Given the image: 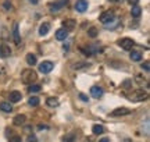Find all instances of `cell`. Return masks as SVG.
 Masks as SVG:
<instances>
[{
	"label": "cell",
	"mask_w": 150,
	"mask_h": 142,
	"mask_svg": "<svg viewBox=\"0 0 150 142\" xmlns=\"http://www.w3.org/2000/svg\"><path fill=\"white\" fill-rule=\"evenodd\" d=\"M131 100H134V102H142V100H145L147 99V92L143 91V89H136L132 92V95L129 96Z\"/></svg>",
	"instance_id": "1"
},
{
	"label": "cell",
	"mask_w": 150,
	"mask_h": 142,
	"mask_svg": "<svg viewBox=\"0 0 150 142\" xmlns=\"http://www.w3.org/2000/svg\"><path fill=\"white\" fill-rule=\"evenodd\" d=\"M21 78H22V81L25 82V84H31V82L36 81L38 75H36V72H35L33 70H24Z\"/></svg>",
	"instance_id": "2"
},
{
	"label": "cell",
	"mask_w": 150,
	"mask_h": 142,
	"mask_svg": "<svg viewBox=\"0 0 150 142\" xmlns=\"http://www.w3.org/2000/svg\"><path fill=\"white\" fill-rule=\"evenodd\" d=\"M117 45L124 50H131L132 48H134V40H132L131 38H122V39L118 40Z\"/></svg>",
	"instance_id": "3"
},
{
	"label": "cell",
	"mask_w": 150,
	"mask_h": 142,
	"mask_svg": "<svg viewBox=\"0 0 150 142\" xmlns=\"http://www.w3.org/2000/svg\"><path fill=\"white\" fill-rule=\"evenodd\" d=\"M115 20V16H114V13L112 11H104L102 16H100V22L102 24H110L111 21H114Z\"/></svg>",
	"instance_id": "4"
},
{
	"label": "cell",
	"mask_w": 150,
	"mask_h": 142,
	"mask_svg": "<svg viewBox=\"0 0 150 142\" xmlns=\"http://www.w3.org/2000/svg\"><path fill=\"white\" fill-rule=\"evenodd\" d=\"M67 3H68V0H56L53 3H50L49 9H50V11H59V10H61Z\"/></svg>",
	"instance_id": "5"
},
{
	"label": "cell",
	"mask_w": 150,
	"mask_h": 142,
	"mask_svg": "<svg viewBox=\"0 0 150 142\" xmlns=\"http://www.w3.org/2000/svg\"><path fill=\"white\" fill-rule=\"evenodd\" d=\"M53 67H54V64L52 61H43V63L39 64V71L43 72V74H49L50 71L53 70Z\"/></svg>",
	"instance_id": "6"
},
{
	"label": "cell",
	"mask_w": 150,
	"mask_h": 142,
	"mask_svg": "<svg viewBox=\"0 0 150 142\" xmlns=\"http://www.w3.org/2000/svg\"><path fill=\"white\" fill-rule=\"evenodd\" d=\"M131 113V110L127 109V107H118V109L112 110L111 113H110V116L111 117H121V116H127Z\"/></svg>",
	"instance_id": "7"
},
{
	"label": "cell",
	"mask_w": 150,
	"mask_h": 142,
	"mask_svg": "<svg viewBox=\"0 0 150 142\" xmlns=\"http://www.w3.org/2000/svg\"><path fill=\"white\" fill-rule=\"evenodd\" d=\"M88 6H89V3H88L86 0H76L75 10L78 11V13H85V11L88 10Z\"/></svg>",
	"instance_id": "8"
},
{
	"label": "cell",
	"mask_w": 150,
	"mask_h": 142,
	"mask_svg": "<svg viewBox=\"0 0 150 142\" xmlns=\"http://www.w3.org/2000/svg\"><path fill=\"white\" fill-rule=\"evenodd\" d=\"M91 95H92V98L100 99L103 96V88H100V87H92L91 88Z\"/></svg>",
	"instance_id": "9"
},
{
	"label": "cell",
	"mask_w": 150,
	"mask_h": 142,
	"mask_svg": "<svg viewBox=\"0 0 150 142\" xmlns=\"http://www.w3.org/2000/svg\"><path fill=\"white\" fill-rule=\"evenodd\" d=\"M67 38H68V31L65 28H61V29H59L56 32V39L57 40H65Z\"/></svg>",
	"instance_id": "10"
},
{
	"label": "cell",
	"mask_w": 150,
	"mask_h": 142,
	"mask_svg": "<svg viewBox=\"0 0 150 142\" xmlns=\"http://www.w3.org/2000/svg\"><path fill=\"white\" fill-rule=\"evenodd\" d=\"M11 55V49L10 46H7V45H0V57H7V56Z\"/></svg>",
	"instance_id": "11"
},
{
	"label": "cell",
	"mask_w": 150,
	"mask_h": 142,
	"mask_svg": "<svg viewBox=\"0 0 150 142\" xmlns=\"http://www.w3.org/2000/svg\"><path fill=\"white\" fill-rule=\"evenodd\" d=\"M10 102L11 103H16V102H20L22 99V95H21V92H18V91H14V92H11L10 93Z\"/></svg>",
	"instance_id": "12"
},
{
	"label": "cell",
	"mask_w": 150,
	"mask_h": 142,
	"mask_svg": "<svg viewBox=\"0 0 150 142\" xmlns=\"http://www.w3.org/2000/svg\"><path fill=\"white\" fill-rule=\"evenodd\" d=\"M49 31H50V24H49V22H43L42 25L39 27V35H40V36L47 35Z\"/></svg>",
	"instance_id": "13"
},
{
	"label": "cell",
	"mask_w": 150,
	"mask_h": 142,
	"mask_svg": "<svg viewBox=\"0 0 150 142\" xmlns=\"http://www.w3.org/2000/svg\"><path fill=\"white\" fill-rule=\"evenodd\" d=\"M140 14H142V9H140L139 6H132V10H131V16L134 17V18H139Z\"/></svg>",
	"instance_id": "14"
},
{
	"label": "cell",
	"mask_w": 150,
	"mask_h": 142,
	"mask_svg": "<svg viewBox=\"0 0 150 142\" xmlns=\"http://www.w3.org/2000/svg\"><path fill=\"white\" fill-rule=\"evenodd\" d=\"M25 120H27V117L24 114H18L14 117V124H16V126H22V124L25 123Z\"/></svg>",
	"instance_id": "15"
},
{
	"label": "cell",
	"mask_w": 150,
	"mask_h": 142,
	"mask_svg": "<svg viewBox=\"0 0 150 142\" xmlns=\"http://www.w3.org/2000/svg\"><path fill=\"white\" fill-rule=\"evenodd\" d=\"M13 32H14V42H16V45H20L21 38H20V33H18V24H14Z\"/></svg>",
	"instance_id": "16"
},
{
	"label": "cell",
	"mask_w": 150,
	"mask_h": 142,
	"mask_svg": "<svg viewBox=\"0 0 150 142\" xmlns=\"http://www.w3.org/2000/svg\"><path fill=\"white\" fill-rule=\"evenodd\" d=\"M92 131H93L95 135H99V134H103V132H104V127H103L102 124H95V126L92 127Z\"/></svg>",
	"instance_id": "17"
},
{
	"label": "cell",
	"mask_w": 150,
	"mask_h": 142,
	"mask_svg": "<svg viewBox=\"0 0 150 142\" xmlns=\"http://www.w3.org/2000/svg\"><path fill=\"white\" fill-rule=\"evenodd\" d=\"M131 60L132 61H140L142 60L140 52H138V50H132V52H131Z\"/></svg>",
	"instance_id": "18"
},
{
	"label": "cell",
	"mask_w": 150,
	"mask_h": 142,
	"mask_svg": "<svg viewBox=\"0 0 150 142\" xmlns=\"http://www.w3.org/2000/svg\"><path fill=\"white\" fill-rule=\"evenodd\" d=\"M46 104L50 106V107H57V106H59V99L57 98H47Z\"/></svg>",
	"instance_id": "19"
},
{
	"label": "cell",
	"mask_w": 150,
	"mask_h": 142,
	"mask_svg": "<svg viewBox=\"0 0 150 142\" xmlns=\"http://www.w3.org/2000/svg\"><path fill=\"white\" fill-rule=\"evenodd\" d=\"M27 63L29 66H35V64H36V56L32 55V53L27 55Z\"/></svg>",
	"instance_id": "20"
},
{
	"label": "cell",
	"mask_w": 150,
	"mask_h": 142,
	"mask_svg": "<svg viewBox=\"0 0 150 142\" xmlns=\"http://www.w3.org/2000/svg\"><path fill=\"white\" fill-rule=\"evenodd\" d=\"M0 109L6 111V113H10L11 110H13V106L10 103H7V102H3V103H0Z\"/></svg>",
	"instance_id": "21"
},
{
	"label": "cell",
	"mask_w": 150,
	"mask_h": 142,
	"mask_svg": "<svg viewBox=\"0 0 150 142\" xmlns=\"http://www.w3.org/2000/svg\"><path fill=\"white\" fill-rule=\"evenodd\" d=\"M75 25H76L75 20H65V21H63V27H67V28H70V29H72Z\"/></svg>",
	"instance_id": "22"
},
{
	"label": "cell",
	"mask_w": 150,
	"mask_h": 142,
	"mask_svg": "<svg viewBox=\"0 0 150 142\" xmlns=\"http://www.w3.org/2000/svg\"><path fill=\"white\" fill-rule=\"evenodd\" d=\"M39 103H40V100H39V98H36V96H31V98L28 99V104H29V106H33V107H35V106H38Z\"/></svg>",
	"instance_id": "23"
},
{
	"label": "cell",
	"mask_w": 150,
	"mask_h": 142,
	"mask_svg": "<svg viewBox=\"0 0 150 142\" xmlns=\"http://www.w3.org/2000/svg\"><path fill=\"white\" fill-rule=\"evenodd\" d=\"M88 35H89L91 38H96L97 36V29L95 27H91L89 28V31H88Z\"/></svg>",
	"instance_id": "24"
},
{
	"label": "cell",
	"mask_w": 150,
	"mask_h": 142,
	"mask_svg": "<svg viewBox=\"0 0 150 142\" xmlns=\"http://www.w3.org/2000/svg\"><path fill=\"white\" fill-rule=\"evenodd\" d=\"M75 141V135L74 134H68V135H65L63 142H74Z\"/></svg>",
	"instance_id": "25"
},
{
	"label": "cell",
	"mask_w": 150,
	"mask_h": 142,
	"mask_svg": "<svg viewBox=\"0 0 150 142\" xmlns=\"http://www.w3.org/2000/svg\"><path fill=\"white\" fill-rule=\"evenodd\" d=\"M28 91L32 93V92H39L40 91V85H31V87L28 88Z\"/></svg>",
	"instance_id": "26"
},
{
	"label": "cell",
	"mask_w": 150,
	"mask_h": 142,
	"mask_svg": "<svg viewBox=\"0 0 150 142\" xmlns=\"http://www.w3.org/2000/svg\"><path fill=\"white\" fill-rule=\"evenodd\" d=\"M142 70H145L146 72H149V70H150V63L149 61H145V63L142 64Z\"/></svg>",
	"instance_id": "27"
},
{
	"label": "cell",
	"mask_w": 150,
	"mask_h": 142,
	"mask_svg": "<svg viewBox=\"0 0 150 142\" xmlns=\"http://www.w3.org/2000/svg\"><path fill=\"white\" fill-rule=\"evenodd\" d=\"M8 142H22V139H21V137H13V138H10L8 139Z\"/></svg>",
	"instance_id": "28"
},
{
	"label": "cell",
	"mask_w": 150,
	"mask_h": 142,
	"mask_svg": "<svg viewBox=\"0 0 150 142\" xmlns=\"http://www.w3.org/2000/svg\"><path fill=\"white\" fill-rule=\"evenodd\" d=\"M28 142H38V138L35 137V135H29V138H28Z\"/></svg>",
	"instance_id": "29"
},
{
	"label": "cell",
	"mask_w": 150,
	"mask_h": 142,
	"mask_svg": "<svg viewBox=\"0 0 150 142\" xmlns=\"http://www.w3.org/2000/svg\"><path fill=\"white\" fill-rule=\"evenodd\" d=\"M79 98L82 99V100H83V102H88V100H89V98H88V96H85V95H83V93H79Z\"/></svg>",
	"instance_id": "30"
},
{
	"label": "cell",
	"mask_w": 150,
	"mask_h": 142,
	"mask_svg": "<svg viewBox=\"0 0 150 142\" xmlns=\"http://www.w3.org/2000/svg\"><path fill=\"white\" fill-rule=\"evenodd\" d=\"M3 7H4L6 10H8V9H11V3L10 1H6L4 4H3Z\"/></svg>",
	"instance_id": "31"
},
{
	"label": "cell",
	"mask_w": 150,
	"mask_h": 142,
	"mask_svg": "<svg viewBox=\"0 0 150 142\" xmlns=\"http://www.w3.org/2000/svg\"><path fill=\"white\" fill-rule=\"evenodd\" d=\"M128 3L131 6H136L138 3H139V0H128Z\"/></svg>",
	"instance_id": "32"
},
{
	"label": "cell",
	"mask_w": 150,
	"mask_h": 142,
	"mask_svg": "<svg viewBox=\"0 0 150 142\" xmlns=\"http://www.w3.org/2000/svg\"><path fill=\"white\" fill-rule=\"evenodd\" d=\"M38 130H39V131H43V130H47V126H43V124H40V126L38 127Z\"/></svg>",
	"instance_id": "33"
},
{
	"label": "cell",
	"mask_w": 150,
	"mask_h": 142,
	"mask_svg": "<svg viewBox=\"0 0 150 142\" xmlns=\"http://www.w3.org/2000/svg\"><path fill=\"white\" fill-rule=\"evenodd\" d=\"M131 87V81H129V80H127V81L124 82V88H129Z\"/></svg>",
	"instance_id": "34"
},
{
	"label": "cell",
	"mask_w": 150,
	"mask_h": 142,
	"mask_svg": "<svg viewBox=\"0 0 150 142\" xmlns=\"http://www.w3.org/2000/svg\"><path fill=\"white\" fill-rule=\"evenodd\" d=\"M99 142H110V139H108V138H102Z\"/></svg>",
	"instance_id": "35"
},
{
	"label": "cell",
	"mask_w": 150,
	"mask_h": 142,
	"mask_svg": "<svg viewBox=\"0 0 150 142\" xmlns=\"http://www.w3.org/2000/svg\"><path fill=\"white\" fill-rule=\"evenodd\" d=\"M124 142H132V139H129V138H125V139H124Z\"/></svg>",
	"instance_id": "36"
},
{
	"label": "cell",
	"mask_w": 150,
	"mask_h": 142,
	"mask_svg": "<svg viewBox=\"0 0 150 142\" xmlns=\"http://www.w3.org/2000/svg\"><path fill=\"white\" fill-rule=\"evenodd\" d=\"M110 1H112V3H118V1H122V0H110Z\"/></svg>",
	"instance_id": "37"
},
{
	"label": "cell",
	"mask_w": 150,
	"mask_h": 142,
	"mask_svg": "<svg viewBox=\"0 0 150 142\" xmlns=\"http://www.w3.org/2000/svg\"><path fill=\"white\" fill-rule=\"evenodd\" d=\"M29 1H31V3H33V4H36V3H38V0H29Z\"/></svg>",
	"instance_id": "38"
}]
</instances>
